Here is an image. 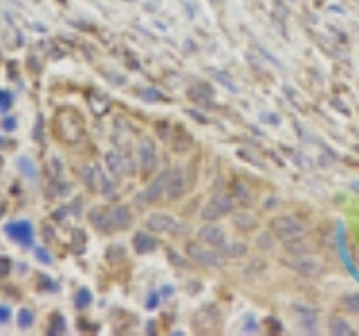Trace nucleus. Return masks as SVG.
I'll return each instance as SVG.
<instances>
[{
	"label": "nucleus",
	"instance_id": "nucleus-2",
	"mask_svg": "<svg viewBox=\"0 0 359 336\" xmlns=\"http://www.w3.org/2000/svg\"><path fill=\"white\" fill-rule=\"evenodd\" d=\"M233 197L229 195H216L209 200V204H205V209H202L200 218L205 222H216L224 216H229V213L233 211Z\"/></svg>",
	"mask_w": 359,
	"mask_h": 336
},
{
	"label": "nucleus",
	"instance_id": "nucleus-12",
	"mask_svg": "<svg viewBox=\"0 0 359 336\" xmlns=\"http://www.w3.org/2000/svg\"><path fill=\"white\" fill-rule=\"evenodd\" d=\"M233 224H236L238 229H243V231H252V229L256 227V218L252 216V213L241 211V213H236Z\"/></svg>",
	"mask_w": 359,
	"mask_h": 336
},
{
	"label": "nucleus",
	"instance_id": "nucleus-21",
	"mask_svg": "<svg viewBox=\"0 0 359 336\" xmlns=\"http://www.w3.org/2000/svg\"><path fill=\"white\" fill-rule=\"evenodd\" d=\"M90 300H93V296H90V291L88 289H81L76 294V307H86L90 305Z\"/></svg>",
	"mask_w": 359,
	"mask_h": 336
},
{
	"label": "nucleus",
	"instance_id": "nucleus-17",
	"mask_svg": "<svg viewBox=\"0 0 359 336\" xmlns=\"http://www.w3.org/2000/svg\"><path fill=\"white\" fill-rule=\"evenodd\" d=\"M344 307L353 314H359V294H353V296H346L344 298Z\"/></svg>",
	"mask_w": 359,
	"mask_h": 336
},
{
	"label": "nucleus",
	"instance_id": "nucleus-5",
	"mask_svg": "<svg viewBox=\"0 0 359 336\" xmlns=\"http://www.w3.org/2000/svg\"><path fill=\"white\" fill-rule=\"evenodd\" d=\"M146 224H149L151 231H157V233H175V231H180L177 220L173 216H168V213H153Z\"/></svg>",
	"mask_w": 359,
	"mask_h": 336
},
{
	"label": "nucleus",
	"instance_id": "nucleus-23",
	"mask_svg": "<svg viewBox=\"0 0 359 336\" xmlns=\"http://www.w3.org/2000/svg\"><path fill=\"white\" fill-rule=\"evenodd\" d=\"M9 260H7V258H3V255H0V276H7L9 274Z\"/></svg>",
	"mask_w": 359,
	"mask_h": 336
},
{
	"label": "nucleus",
	"instance_id": "nucleus-11",
	"mask_svg": "<svg viewBox=\"0 0 359 336\" xmlns=\"http://www.w3.org/2000/svg\"><path fill=\"white\" fill-rule=\"evenodd\" d=\"M184 177H182V173H173L171 175V179H168V195H171V197H180V195H182L184 193Z\"/></svg>",
	"mask_w": 359,
	"mask_h": 336
},
{
	"label": "nucleus",
	"instance_id": "nucleus-14",
	"mask_svg": "<svg viewBox=\"0 0 359 336\" xmlns=\"http://www.w3.org/2000/svg\"><path fill=\"white\" fill-rule=\"evenodd\" d=\"M142 162H144V168H149V171L155 166V146L149 139L142 141Z\"/></svg>",
	"mask_w": 359,
	"mask_h": 336
},
{
	"label": "nucleus",
	"instance_id": "nucleus-20",
	"mask_svg": "<svg viewBox=\"0 0 359 336\" xmlns=\"http://www.w3.org/2000/svg\"><path fill=\"white\" fill-rule=\"evenodd\" d=\"M32 318H34V314H32L29 309L18 312V325H20V328H29V325H32Z\"/></svg>",
	"mask_w": 359,
	"mask_h": 336
},
{
	"label": "nucleus",
	"instance_id": "nucleus-4",
	"mask_svg": "<svg viewBox=\"0 0 359 336\" xmlns=\"http://www.w3.org/2000/svg\"><path fill=\"white\" fill-rule=\"evenodd\" d=\"M287 267H292L294 272H299L301 276H321L323 274V262L319 258H314L310 253H301V255H294L292 260H287Z\"/></svg>",
	"mask_w": 359,
	"mask_h": 336
},
{
	"label": "nucleus",
	"instance_id": "nucleus-19",
	"mask_svg": "<svg viewBox=\"0 0 359 336\" xmlns=\"http://www.w3.org/2000/svg\"><path fill=\"white\" fill-rule=\"evenodd\" d=\"M272 235H274L272 231L258 235V246H261V249H272V246H274V242H272Z\"/></svg>",
	"mask_w": 359,
	"mask_h": 336
},
{
	"label": "nucleus",
	"instance_id": "nucleus-3",
	"mask_svg": "<svg viewBox=\"0 0 359 336\" xmlns=\"http://www.w3.org/2000/svg\"><path fill=\"white\" fill-rule=\"evenodd\" d=\"M187 253L189 258H194V260L202 267H216L220 262V253L213 249V246L205 244V242H189L187 244Z\"/></svg>",
	"mask_w": 359,
	"mask_h": 336
},
{
	"label": "nucleus",
	"instance_id": "nucleus-15",
	"mask_svg": "<svg viewBox=\"0 0 359 336\" xmlns=\"http://www.w3.org/2000/svg\"><path fill=\"white\" fill-rule=\"evenodd\" d=\"M330 332L337 334V336H341V334H348V336H351V334H353L351 325L344 323L341 318H332V321H330Z\"/></svg>",
	"mask_w": 359,
	"mask_h": 336
},
{
	"label": "nucleus",
	"instance_id": "nucleus-9",
	"mask_svg": "<svg viewBox=\"0 0 359 336\" xmlns=\"http://www.w3.org/2000/svg\"><path fill=\"white\" fill-rule=\"evenodd\" d=\"M130 220H133V216H130V211L126 206H115L110 211V222H115L117 229H126L130 224Z\"/></svg>",
	"mask_w": 359,
	"mask_h": 336
},
{
	"label": "nucleus",
	"instance_id": "nucleus-22",
	"mask_svg": "<svg viewBox=\"0 0 359 336\" xmlns=\"http://www.w3.org/2000/svg\"><path fill=\"white\" fill-rule=\"evenodd\" d=\"M18 166H22V168H20V171H22V173H25L27 177H36V173H34V171H32V162L27 160V157H20V160H18Z\"/></svg>",
	"mask_w": 359,
	"mask_h": 336
},
{
	"label": "nucleus",
	"instance_id": "nucleus-13",
	"mask_svg": "<svg viewBox=\"0 0 359 336\" xmlns=\"http://www.w3.org/2000/svg\"><path fill=\"white\" fill-rule=\"evenodd\" d=\"M157 246L155 238H151V235H146V233H137L135 235V249H137L140 253H146V251H153Z\"/></svg>",
	"mask_w": 359,
	"mask_h": 336
},
{
	"label": "nucleus",
	"instance_id": "nucleus-7",
	"mask_svg": "<svg viewBox=\"0 0 359 336\" xmlns=\"http://www.w3.org/2000/svg\"><path fill=\"white\" fill-rule=\"evenodd\" d=\"M198 235H200L202 242L213 246V249H222V246L227 244L224 242V231L220 227H216V224H207V227H202Z\"/></svg>",
	"mask_w": 359,
	"mask_h": 336
},
{
	"label": "nucleus",
	"instance_id": "nucleus-8",
	"mask_svg": "<svg viewBox=\"0 0 359 336\" xmlns=\"http://www.w3.org/2000/svg\"><path fill=\"white\" fill-rule=\"evenodd\" d=\"M7 235H11L16 242L20 244H32L34 240V229H32V224L29 222H11L9 227H7Z\"/></svg>",
	"mask_w": 359,
	"mask_h": 336
},
{
	"label": "nucleus",
	"instance_id": "nucleus-18",
	"mask_svg": "<svg viewBox=\"0 0 359 336\" xmlns=\"http://www.w3.org/2000/svg\"><path fill=\"white\" fill-rule=\"evenodd\" d=\"M247 253V246L241 242H236V244H231V246H227V258H238V255H245Z\"/></svg>",
	"mask_w": 359,
	"mask_h": 336
},
{
	"label": "nucleus",
	"instance_id": "nucleus-26",
	"mask_svg": "<svg viewBox=\"0 0 359 336\" xmlns=\"http://www.w3.org/2000/svg\"><path fill=\"white\" fill-rule=\"evenodd\" d=\"M7 318H9V307L0 305V323H5Z\"/></svg>",
	"mask_w": 359,
	"mask_h": 336
},
{
	"label": "nucleus",
	"instance_id": "nucleus-1",
	"mask_svg": "<svg viewBox=\"0 0 359 336\" xmlns=\"http://www.w3.org/2000/svg\"><path fill=\"white\" fill-rule=\"evenodd\" d=\"M269 231H272L276 238L280 240H292V238H299V235H306V224L297 218H276L269 224Z\"/></svg>",
	"mask_w": 359,
	"mask_h": 336
},
{
	"label": "nucleus",
	"instance_id": "nucleus-6",
	"mask_svg": "<svg viewBox=\"0 0 359 336\" xmlns=\"http://www.w3.org/2000/svg\"><path fill=\"white\" fill-rule=\"evenodd\" d=\"M168 179H171V175H168V173H164V175H160V177H157L155 179V182L149 186V188H146L144 190V193L137 197V204H146V202H155L157 197H160L162 193H164V190L168 188Z\"/></svg>",
	"mask_w": 359,
	"mask_h": 336
},
{
	"label": "nucleus",
	"instance_id": "nucleus-16",
	"mask_svg": "<svg viewBox=\"0 0 359 336\" xmlns=\"http://www.w3.org/2000/svg\"><path fill=\"white\" fill-rule=\"evenodd\" d=\"M108 164H110V171L115 173V175H123V164H121L117 153H110L108 155Z\"/></svg>",
	"mask_w": 359,
	"mask_h": 336
},
{
	"label": "nucleus",
	"instance_id": "nucleus-10",
	"mask_svg": "<svg viewBox=\"0 0 359 336\" xmlns=\"http://www.w3.org/2000/svg\"><path fill=\"white\" fill-rule=\"evenodd\" d=\"M285 249L292 253V255H301V253H310V242L306 235H299V238H292V240H285Z\"/></svg>",
	"mask_w": 359,
	"mask_h": 336
},
{
	"label": "nucleus",
	"instance_id": "nucleus-25",
	"mask_svg": "<svg viewBox=\"0 0 359 336\" xmlns=\"http://www.w3.org/2000/svg\"><path fill=\"white\" fill-rule=\"evenodd\" d=\"M36 253H39V258H41V262H45V265H50V262H52V258H50L48 253H45L43 249H36Z\"/></svg>",
	"mask_w": 359,
	"mask_h": 336
},
{
	"label": "nucleus",
	"instance_id": "nucleus-24",
	"mask_svg": "<svg viewBox=\"0 0 359 336\" xmlns=\"http://www.w3.org/2000/svg\"><path fill=\"white\" fill-rule=\"evenodd\" d=\"M11 104V97H9V92H0V108H7Z\"/></svg>",
	"mask_w": 359,
	"mask_h": 336
},
{
	"label": "nucleus",
	"instance_id": "nucleus-27",
	"mask_svg": "<svg viewBox=\"0 0 359 336\" xmlns=\"http://www.w3.org/2000/svg\"><path fill=\"white\" fill-rule=\"evenodd\" d=\"M0 216H3V206H0Z\"/></svg>",
	"mask_w": 359,
	"mask_h": 336
}]
</instances>
